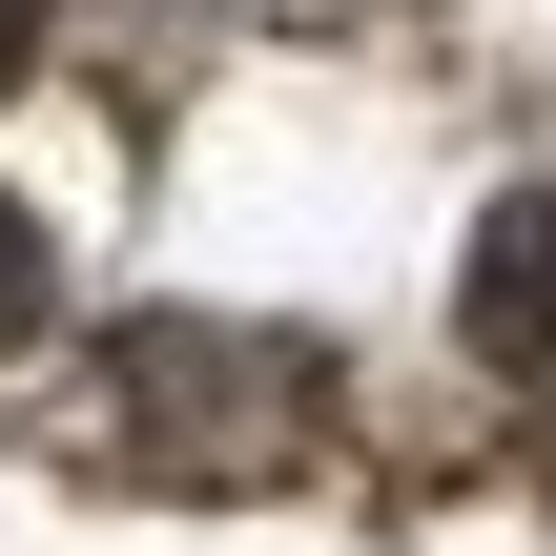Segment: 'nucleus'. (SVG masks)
<instances>
[{"label": "nucleus", "mask_w": 556, "mask_h": 556, "mask_svg": "<svg viewBox=\"0 0 556 556\" xmlns=\"http://www.w3.org/2000/svg\"><path fill=\"white\" fill-rule=\"evenodd\" d=\"M454 309H475V351H495V371H556V186H516V206L475 227Z\"/></svg>", "instance_id": "f257e3e1"}, {"label": "nucleus", "mask_w": 556, "mask_h": 556, "mask_svg": "<svg viewBox=\"0 0 556 556\" xmlns=\"http://www.w3.org/2000/svg\"><path fill=\"white\" fill-rule=\"evenodd\" d=\"M41 289H62V268H41V227H21V206H0V351H21V330H41Z\"/></svg>", "instance_id": "f03ea898"}, {"label": "nucleus", "mask_w": 556, "mask_h": 556, "mask_svg": "<svg viewBox=\"0 0 556 556\" xmlns=\"http://www.w3.org/2000/svg\"><path fill=\"white\" fill-rule=\"evenodd\" d=\"M21 62H41V0H0V83H21Z\"/></svg>", "instance_id": "7ed1b4c3"}]
</instances>
